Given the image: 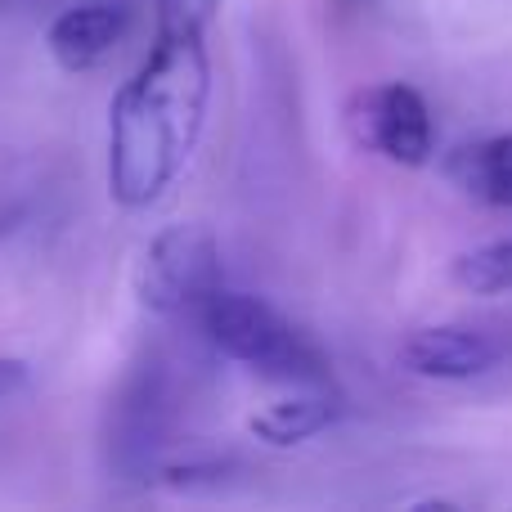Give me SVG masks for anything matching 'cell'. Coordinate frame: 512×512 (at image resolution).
Returning <instances> with one entry per match:
<instances>
[{
    "mask_svg": "<svg viewBox=\"0 0 512 512\" xmlns=\"http://www.w3.org/2000/svg\"><path fill=\"white\" fill-rule=\"evenodd\" d=\"M450 274L472 297H499V292H508L512 288V239L481 243V248L454 256Z\"/></svg>",
    "mask_w": 512,
    "mask_h": 512,
    "instance_id": "9c48e42d",
    "label": "cell"
},
{
    "mask_svg": "<svg viewBox=\"0 0 512 512\" xmlns=\"http://www.w3.org/2000/svg\"><path fill=\"white\" fill-rule=\"evenodd\" d=\"M499 346L486 333L463 324H441V328H418L405 337L400 346V364L418 378H436V382H468L477 373L495 369Z\"/></svg>",
    "mask_w": 512,
    "mask_h": 512,
    "instance_id": "5b68a950",
    "label": "cell"
},
{
    "mask_svg": "<svg viewBox=\"0 0 512 512\" xmlns=\"http://www.w3.org/2000/svg\"><path fill=\"white\" fill-rule=\"evenodd\" d=\"M9 221H14V216H9L5 207H0V234H9Z\"/></svg>",
    "mask_w": 512,
    "mask_h": 512,
    "instance_id": "7c38bea8",
    "label": "cell"
},
{
    "mask_svg": "<svg viewBox=\"0 0 512 512\" xmlns=\"http://www.w3.org/2000/svg\"><path fill=\"white\" fill-rule=\"evenodd\" d=\"M23 387H27V360H18V355H0V405H9Z\"/></svg>",
    "mask_w": 512,
    "mask_h": 512,
    "instance_id": "8fae6325",
    "label": "cell"
},
{
    "mask_svg": "<svg viewBox=\"0 0 512 512\" xmlns=\"http://www.w3.org/2000/svg\"><path fill=\"white\" fill-rule=\"evenodd\" d=\"M203 36H153L149 59L108 108V194L122 207H149L185 171L207 113Z\"/></svg>",
    "mask_w": 512,
    "mask_h": 512,
    "instance_id": "6da1fadb",
    "label": "cell"
},
{
    "mask_svg": "<svg viewBox=\"0 0 512 512\" xmlns=\"http://www.w3.org/2000/svg\"><path fill=\"white\" fill-rule=\"evenodd\" d=\"M221 288V248L203 225H171L144 248L135 292L153 315H185Z\"/></svg>",
    "mask_w": 512,
    "mask_h": 512,
    "instance_id": "3957f363",
    "label": "cell"
},
{
    "mask_svg": "<svg viewBox=\"0 0 512 512\" xmlns=\"http://www.w3.org/2000/svg\"><path fill=\"white\" fill-rule=\"evenodd\" d=\"M198 319H203V333L212 337L216 351L248 364V369H261L265 378H283V382L319 378V360L301 342V333L252 292L216 288L198 306Z\"/></svg>",
    "mask_w": 512,
    "mask_h": 512,
    "instance_id": "7a4b0ae2",
    "label": "cell"
},
{
    "mask_svg": "<svg viewBox=\"0 0 512 512\" xmlns=\"http://www.w3.org/2000/svg\"><path fill=\"white\" fill-rule=\"evenodd\" d=\"M454 176L472 198L490 207H512V135H495L472 149H459Z\"/></svg>",
    "mask_w": 512,
    "mask_h": 512,
    "instance_id": "52a82bcc",
    "label": "cell"
},
{
    "mask_svg": "<svg viewBox=\"0 0 512 512\" xmlns=\"http://www.w3.org/2000/svg\"><path fill=\"white\" fill-rule=\"evenodd\" d=\"M221 0H158V32L162 36H207Z\"/></svg>",
    "mask_w": 512,
    "mask_h": 512,
    "instance_id": "30bf717a",
    "label": "cell"
},
{
    "mask_svg": "<svg viewBox=\"0 0 512 512\" xmlns=\"http://www.w3.org/2000/svg\"><path fill=\"white\" fill-rule=\"evenodd\" d=\"M131 27V9L122 0H86V5L63 9L45 32L54 63L68 72H86L95 68L104 54H113V45L126 36Z\"/></svg>",
    "mask_w": 512,
    "mask_h": 512,
    "instance_id": "8992f818",
    "label": "cell"
},
{
    "mask_svg": "<svg viewBox=\"0 0 512 512\" xmlns=\"http://www.w3.org/2000/svg\"><path fill=\"white\" fill-rule=\"evenodd\" d=\"M333 414H337V405L328 396H288V400H279V405L261 409L248 427L256 441L274 445V450H288V445H301V441H310V436H319L333 423Z\"/></svg>",
    "mask_w": 512,
    "mask_h": 512,
    "instance_id": "ba28073f",
    "label": "cell"
},
{
    "mask_svg": "<svg viewBox=\"0 0 512 512\" xmlns=\"http://www.w3.org/2000/svg\"><path fill=\"white\" fill-rule=\"evenodd\" d=\"M351 135L364 149L382 153L400 167H423L432 158V113L423 95L405 81L369 86L351 99Z\"/></svg>",
    "mask_w": 512,
    "mask_h": 512,
    "instance_id": "277c9868",
    "label": "cell"
}]
</instances>
